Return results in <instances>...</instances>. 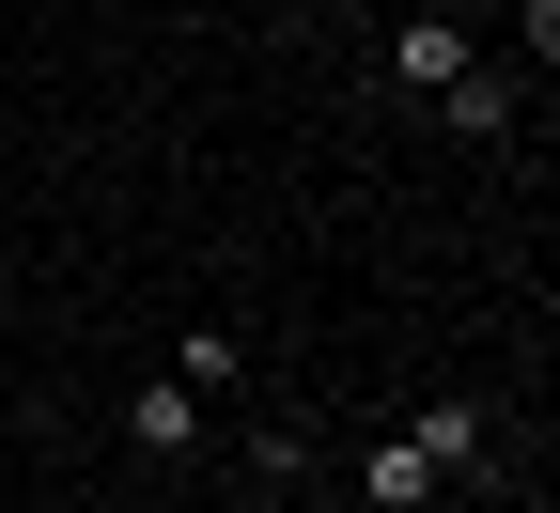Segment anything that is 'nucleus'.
<instances>
[{"label": "nucleus", "instance_id": "f03ea898", "mask_svg": "<svg viewBox=\"0 0 560 513\" xmlns=\"http://www.w3.org/2000/svg\"><path fill=\"white\" fill-rule=\"evenodd\" d=\"M405 452L436 467V482H467L482 452H499V420H482V405H420V435H405Z\"/></svg>", "mask_w": 560, "mask_h": 513}, {"label": "nucleus", "instance_id": "423d86ee", "mask_svg": "<svg viewBox=\"0 0 560 513\" xmlns=\"http://www.w3.org/2000/svg\"><path fill=\"white\" fill-rule=\"evenodd\" d=\"M234 374H249L234 327H187V342H172V389H234Z\"/></svg>", "mask_w": 560, "mask_h": 513}, {"label": "nucleus", "instance_id": "20e7f679", "mask_svg": "<svg viewBox=\"0 0 560 513\" xmlns=\"http://www.w3.org/2000/svg\"><path fill=\"white\" fill-rule=\"evenodd\" d=\"M359 513H436V467H420L405 435H389V452H359Z\"/></svg>", "mask_w": 560, "mask_h": 513}, {"label": "nucleus", "instance_id": "f257e3e1", "mask_svg": "<svg viewBox=\"0 0 560 513\" xmlns=\"http://www.w3.org/2000/svg\"><path fill=\"white\" fill-rule=\"evenodd\" d=\"M467 62H482V47H467L452 16H405V32H389V79H405V94H452Z\"/></svg>", "mask_w": 560, "mask_h": 513}, {"label": "nucleus", "instance_id": "39448f33", "mask_svg": "<svg viewBox=\"0 0 560 513\" xmlns=\"http://www.w3.org/2000/svg\"><path fill=\"white\" fill-rule=\"evenodd\" d=\"M436 109H452V140H514V79H499V62H467Z\"/></svg>", "mask_w": 560, "mask_h": 513}, {"label": "nucleus", "instance_id": "0eeeda50", "mask_svg": "<svg viewBox=\"0 0 560 513\" xmlns=\"http://www.w3.org/2000/svg\"><path fill=\"white\" fill-rule=\"evenodd\" d=\"M249 513H265V498H249Z\"/></svg>", "mask_w": 560, "mask_h": 513}, {"label": "nucleus", "instance_id": "7ed1b4c3", "mask_svg": "<svg viewBox=\"0 0 560 513\" xmlns=\"http://www.w3.org/2000/svg\"><path fill=\"white\" fill-rule=\"evenodd\" d=\"M125 435H140L156 467H187V452H202V389H172V374H156V389L125 405Z\"/></svg>", "mask_w": 560, "mask_h": 513}]
</instances>
